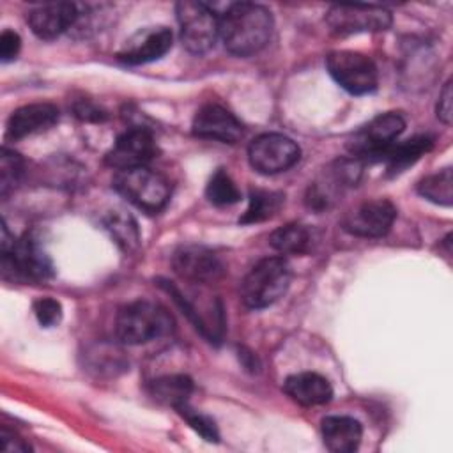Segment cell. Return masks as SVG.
I'll use <instances>...</instances> for the list:
<instances>
[{
    "mask_svg": "<svg viewBox=\"0 0 453 453\" xmlns=\"http://www.w3.org/2000/svg\"><path fill=\"white\" fill-rule=\"evenodd\" d=\"M273 27L271 12L251 2L232 4L219 16V37L225 48L237 57L258 53L269 42Z\"/></svg>",
    "mask_w": 453,
    "mask_h": 453,
    "instance_id": "obj_1",
    "label": "cell"
},
{
    "mask_svg": "<svg viewBox=\"0 0 453 453\" xmlns=\"http://www.w3.org/2000/svg\"><path fill=\"white\" fill-rule=\"evenodd\" d=\"M292 280V271L283 257L258 260L241 283V299L248 308L262 310L285 296Z\"/></svg>",
    "mask_w": 453,
    "mask_h": 453,
    "instance_id": "obj_2",
    "label": "cell"
},
{
    "mask_svg": "<svg viewBox=\"0 0 453 453\" xmlns=\"http://www.w3.org/2000/svg\"><path fill=\"white\" fill-rule=\"evenodd\" d=\"M2 267L5 276L11 273L21 280L44 281L53 276V264L39 239L32 232L14 239L5 225L2 226Z\"/></svg>",
    "mask_w": 453,
    "mask_h": 453,
    "instance_id": "obj_3",
    "label": "cell"
},
{
    "mask_svg": "<svg viewBox=\"0 0 453 453\" xmlns=\"http://www.w3.org/2000/svg\"><path fill=\"white\" fill-rule=\"evenodd\" d=\"M115 331L122 343L140 345L168 334L172 331V317L156 303L134 301L117 313Z\"/></svg>",
    "mask_w": 453,
    "mask_h": 453,
    "instance_id": "obj_4",
    "label": "cell"
},
{
    "mask_svg": "<svg viewBox=\"0 0 453 453\" xmlns=\"http://www.w3.org/2000/svg\"><path fill=\"white\" fill-rule=\"evenodd\" d=\"M113 188L127 202L147 212H159L170 198L168 180L147 166L119 170L113 177Z\"/></svg>",
    "mask_w": 453,
    "mask_h": 453,
    "instance_id": "obj_5",
    "label": "cell"
},
{
    "mask_svg": "<svg viewBox=\"0 0 453 453\" xmlns=\"http://www.w3.org/2000/svg\"><path fill=\"white\" fill-rule=\"evenodd\" d=\"M182 46L195 55L214 48L219 37V16L203 2L184 0L175 5Z\"/></svg>",
    "mask_w": 453,
    "mask_h": 453,
    "instance_id": "obj_6",
    "label": "cell"
},
{
    "mask_svg": "<svg viewBox=\"0 0 453 453\" xmlns=\"http://www.w3.org/2000/svg\"><path fill=\"white\" fill-rule=\"evenodd\" d=\"M403 129L405 120L400 113H380L357 129L350 136L347 147L356 159L380 161L382 154L398 140Z\"/></svg>",
    "mask_w": 453,
    "mask_h": 453,
    "instance_id": "obj_7",
    "label": "cell"
},
{
    "mask_svg": "<svg viewBox=\"0 0 453 453\" xmlns=\"http://www.w3.org/2000/svg\"><path fill=\"white\" fill-rule=\"evenodd\" d=\"M331 78L347 92L363 96L377 88V67L366 55L350 50H336L326 57Z\"/></svg>",
    "mask_w": 453,
    "mask_h": 453,
    "instance_id": "obj_8",
    "label": "cell"
},
{
    "mask_svg": "<svg viewBox=\"0 0 453 453\" xmlns=\"http://www.w3.org/2000/svg\"><path fill=\"white\" fill-rule=\"evenodd\" d=\"M301 157L299 145L280 133H264L248 147L250 165L265 175H274L292 168Z\"/></svg>",
    "mask_w": 453,
    "mask_h": 453,
    "instance_id": "obj_9",
    "label": "cell"
},
{
    "mask_svg": "<svg viewBox=\"0 0 453 453\" xmlns=\"http://www.w3.org/2000/svg\"><path fill=\"white\" fill-rule=\"evenodd\" d=\"M326 23L338 35L380 32L389 28L391 12L379 5H333L326 14Z\"/></svg>",
    "mask_w": 453,
    "mask_h": 453,
    "instance_id": "obj_10",
    "label": "cell"
},
{
    "mask_svg": "<svg viewBox=\"0 0 453 453\" xmlns=\"http://www.w3.org/2000/svg\"><path fill=\"white\" fill-rule=\"evenodd\" d=\"M156 152L157 147L152 133L145 127H131L117 138L113 147L106 152L104 161L108 166L119 172L136 166H147Z\"/></svg>",
    "mask_w": 453,
    "mask_h": 453,
    "instance_id": "obj_11",
    "label": "cell"
},
{
    "mask_svg": "<svg viewBox=\"0 0 453 453\" xmlns=\"http://www.w3.org/2000/svg\"><path fill=\"white\" fill-rule=\"evenodd\" d=\"M396 218V207L386 198H373L356 205L343 218V228L357 237H382Z\"/></svg>",
    "mask_w": 453,
    "mask_h": 453,
    "instance_id": "obj_12",
    "label": "cell"
},
{
    "mask_svg": "<svg viewBox=\"0 0 453 453\" xmlns=\"http://www.w3.org/2000/svg\"><path fill=\"white\" fill-rule=\"evenodd\" d=\"M172 262H173L175 273L180 278L193 283H214L225 273V267L219 257L214 251L196 244L180 246L173 253Z\"/></svg>",
    "mask_w": 453,
    "mask_h": 453,
    "instance_id": "obj_13",
    "label": "cell"
},
{
    "mask_svg": "<svg viewBox=\"0 0 453 453\" xmlns=\"http://www.w3.org/2000/svg\"><path fill=\"white\" fill-rule=\"evenodd\" d=\"M172 30L166 27H149L131 35L119 50L117 58L127 65H140L159 60L172 48Z\"/></svg>",
    "mask_w": 453,
    "mask_h": 453,
    "instance_id": "obj_14",
    "label": "cell"
},
{
    "mask_svg": "<svg viewBox=\"0 0 453 453\" xmlns=\"http://www.w3.org/2000/svg\"><path fill=\"white\" fill-rule=\"evenodd\" d=\"M81 12L76 4L71 2H44L32 7L27 14V21L32 32L44 41H51L69 30Z\"/></svg>",
    "mask_w": 453,
    "mask_h": 453,
    "instance_id": "obj_15",
    "label": "cell"
},
{
    "mask_svg": "<svg viewBox=\"0 0 453 453\" xmlns=\"http://www.w3.org/2000/svg\"><path fill=\"white\" fill-rule=\"evenodd\" d=\"M242 133L244 129L237 117L214 103L203 104L193 119V134L198 138L235 143Z\"/></svg>",
    "mask_w": 453,
    "mask_h": 453,
    "instance_id": "obj_16",
    "label": "cell"
},
{
    "mask_svg": "<svg viewBox=\"0 0 453 453\" xmlns=\"http://www.w3.org/2000/svg\"><path fill=\"white\" fill-rule=\"evenodd\" d=\"M58 120V108L51 103H32L12 111L7 120V138L21 140L25 136L41 133L55 126Z\"/></svg>",
    "mask_w": 453,
    "mask_h": 453,
    "instance_id": "obj_17",
    "label": "cell"
},
{
    "mask_svg": "<svg viewBox=\"0 0 453 453\" xmlns=\"http://www.w3.org/2000/svg\"><path fill=\"white\" fill-rule=\"evenodd\" d=\"M283 389L296 403L304 407L324 405L333 398V388L329 380L313 372H301L287 377Z\"/></svg>",
    "mask_w": 453,
    "mask_h": 453,
    "instance_id": "obj_18",
    "label": "cell"
},
{
    "mask_svg": "<svg viewBox=\"0 0 453 453\" xmlns=\"http://www.w3.org/2000/svg\"><path fill=\"white\" fill-rule=\"evenodd\" d=\"M324 444L333 453H350L357 449L363 428L361 423L350 416H326L320 423Z\"/></svg>",
    "mask_w": 453,
    "mask_h": 453,
    "instance_id": "obj_19",
    "label": "cell"
},
{
    "mask_svg": "<svg viewBox=\"0 0 453 453\" xmlns=\"http://www.w3.org/2000/svg\"><path fill=\"white\" fill-rule=\"evenodd\" d=\"M434 138L428 134H419L405 142H395L380 157L388 165L391 173H398L405 170L409 165L416 163L425 152L432 149Z\"/></svg>",
    "mask_w": 453,
    "mask_h": 453,
    "instance_id": "obj_20",
    "label": "cell"
},
{
    "mask_svg": "<svg viewBox=\"0 0 453 453\" xmlns=\"http://www.w3.org/2000/svg\"><path fill=\"white\" fill-rule=\"evenodd\" d=\"M191 393L193 380L188 375H165L150 384V395L154 400L175 409L188 403Z\"/></svg>",
    "mask_w": 453,
    "mask_h": 453,
    "instance_id": "obj_21",
    "label": "cell"
},
{
    "mask_svg": "<svg viewBox=\"0 0 453 453\" xmlns=\"http://www.w3.org/2000/svg\"><path fill=\"white\" fill-rule=\"evenodd\" d=\"M269 244L283 255H303L311 248V234L304 225L288 223L271 234Z\"/></svg>",
    "mask_w": 453,
    "mask_h": 453,
    "instance_id": "obj_22",
    "label": "cell"
},
{
    "mask_svg": "<svg viewBox=\"0 0 453 453\" xmlns=\"http://www.w3.org/2000/svg\"><path fill=\"white\" fill-rule=\"evenodd\" d=\"M285 196L278 191H267V189H253L248 198V207L244 214L239 218L242 225L250 223H260L269 218H273L283 205Z\"/></svg>",
    "mask_w": 453,
    "mask_h": 453,
    "instance_id": "obj_23",
    "label": "cell"
},
{
    "mask_svg": "<svg viewBox=\"0 0 453 453\" xmlns=\"http://www.w3.org/2000/svg\"><path fill=\"white\" fill-rule=\"evenodd\" d=\"M104 223H106V228L110 230L111 237L115 239V242L124 251H134L138 248L140 232H138V225L131 214H127L124 211H111Z\"/></svg>",
    "mask_w": 453,
    "mask_h": 453,
    "instance_id": "obj_24",
    "label": "cell"
},
{
    "mask_svg": "<svg viewBox=\"0 0 453 453\" xmlns=\"http://www.w3.org/2000/svg\"><path fill=\"white\" fill-rule=\"evenodd\" d=\"M418 191L426 200L439 205H451L453 202V173L451 168H444L437 173L425 177L418 184Z\"/></svg>",
    "mask_w": 453,
    "mask_h": 453,
    "instance_id": "obj_25",
    "label": "cell"
},
{
    "mask_svg": "<svg viewBox=\"0 0 453 453\" xmlns=\"http://www.w3.org/2000/svg\"><path fill=\"white\" fill-rule=\"evenodd\" d=\"M205 195L211 203L223 207V205H232L241 200V191L237 189L235 182L228 175L225 168H218L212 177L207 182Z\"/></svg>",
    "mask_w": 453,
    "mask_h": 453,
    "instance_id": "obj_26",
    "label": "cell"
},
{
    "mask_svg": "<svg viewBox=\"0 0 453 453\" xmlns=\"http://www.w3.org/2000/svg\"><path fill=\"white\" fill-rule=\"evenodd\" d=\"M23 175V159L18 152L4 147L0 156V193L7 196Z\"/></svg>",
    "mask_w": 453,
    "mask_h": 453,
    "instance_id": "obj_27",
    "label": "cell"
},
{
    "mask_svg": "<svg viewBox=\"0 0 453 453\" xmlns=\"http://www.w3.org/2000/svg\"><path fill=\"white\" fill-rule=\"evenodd\" d=\"M177 411H179V414L189 423V426H191L195 432H198L205 441L216 442V441L219 439L218 426H216V423H214L209 416H205V414H202V412L191 409L188 403L177 407Z\"/></svg>",
    "mask_w": 453,
    "mask_h": 453,
    "instance_id": "obj_28",
    "label": "cell"
},
{
    "mask_svg": "<svg viewBox=\"0 0 453 453\" xmlns=\"http://www.w3.org/2000/svg\"><path fill=\"white\" fill-rule=\"evenodd\" d=\"M34 313L42 327L57 326L62 319V306L51 297H41L34 303Z\"/></svg>",
    "mask_w": 453,
    "mask_h": 453,
    "instance_id": "obj_29",
    "label": "cell"
},
{
    "mask_svg": "<svg viewBox=\"0 0 453 453\" xmlns=\"http://www.w3.org/2000/svg\"><path fill=\"white\" fill-rule=\"evenodd\" d=\"M21 48V39L12 30H4L0 35V58L2 62H11L18 57Z\"/></svg>",
    "mask_w": 453,
    "mask_h": 453,
    "instance_id": "obj_30",
    "label": "cell"
},
{
    "mask_svg": "<svg viewBox=\"0 0 453 453\" xmlns=\"http://www.w3.org/2000/svg\"><path fill=\"white\" fill-rule=\"evenodd\" d=\"M0 451H7V453L23 451L25 453V451H30V446L25 442V439H21L14 432L2 426L0 428Z\"/></svg>",
    "mask_w": 453,
    "mask_h": 453,
    "instance_id": "obj_31",
    "label": "cell"
},
{
    "mask_svg": "<svg viewBox=\"0 0 453 453\" xmlns=\"http://www.w3.org/2000/svg\"><path fill=\"white\" fill-rule=\"evenodd\" d=\"M451 81H446V85L442 87L441 94H439V101H437V117L439 120H442L444 124H451Z\"/></svg>",
    "mask_w": 453,
    "mask_h": 453,
    "instance_id": "obj_32",
    "label": "cell"
},
{
    "mask_svg": "<svg viewBox=\"0 0 453 453\" xmlns=\"http://www.w3.org/2000/svg\"><path fill=\"white\" fill-rule=\"evenodd\" d=\"M74 111H76V115L81 117L83 120H103V119L106 117L104 111H101L97 106H94V104H90V103H85V101H81V103L74 108Z\"/></svg>",
    "mask_w": 453,
    "mask_h": 453,
    "instance_id": "obj_33",
    "label": "cell"
}]
</instances>
